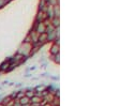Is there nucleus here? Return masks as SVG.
I'll return each mask as SVG.
<instances>
[{
	"label": "nucleus",
	"instance_id": "6ab92c4d",
	"mask_svg": "<svg viewBox=\"0 0 120 106\" xmlns=\"http://www.w3.org/2000/svg\"><path fill=\"white\" fill-rule=\"evenodd\" d=\"M43 106H52V105H50V103H46L45 105H43Z\"/></svg>",
	"mask_w": 120,
	"mask_h": 106
},
{
	"label": "nucleus",
	"instance_id": "1a4fd4ad",
	"mask_svg": "<svg viewBox=\"0 0 120 106\" xmlns=\"http://www.w3.org/2000/svg\"><path fill=\"white\" fill-rule=\"evenodd\" d=\"M18 102H19V104H20V106L22 105H25V104H29L30 103V99L29 98H27V96H22V98H20V99H18Z\"/></svg>",
	"mask_w": 120,
	"mask_h": 106
},
{
	"label": "nucleus",
	"instance_id": "f3484780",
	"mask_svg": "<svg viewBox=\"0 0 120 106\" xmlns=\"http://www.w3.org/2000/svg\"><path fill=\"white\" fill-rule=\"evenodd\" d=\"M24 43H29V44H32V41H31V38H30L29 35H27L25 39V41H24Z\"/></svg>",
	"mask_w": 120,
	"mask_h": 106
},
{
	"label": "nucleus",
	"instance_id": "423d86ee",
	"mask_svg": "<svg viewBox=\"0 0 120 106\" xmlns=\"http://www.w3.org/2000/svg\"><path fill=\"white\" fill-rule=\"evenodd\" d=\"M38 42H40L44 45L46 42H47V34L46 33H42V34H39V38H38Z\"/></svg>",
	"mask_w": 120,
	"mask_h": 106
},
{
	"label": "nucleus",
	"instance_id": "6e6552de",
	"mask_svg": "<svg viewBox=\"0 0 120 106\" xmlns=\"http://www.w3.org/2000/svg\"><path fill=\"white\" fill-rule=\"evenodd\" d=\"M10 64H11V61L10 60L4 61V62L1 63V66H0V71H4V72H7V70L9 69Z\"/></svg>",
	"mask_w": 120,
	"mask_h": 106
},
{
	"label": "nucleus",
	"instance_id": "4468645a",
	"mask_svg": "<svg viewBox=\"0 0 120 106\" xmlns=\"http://www.w3.org/2000/svg\"><path fill=\"white\" fill-rule=\"evenodd\" d=\"M35 95V92L34 91H27V92H26L25 93V96H27V98H29V99H31L32 98V96H34Z\"/></svg>",
	"mask_w": 120,
	"mask_h": 106
},
{
	"label": "nucleus",
	"instance_id": "dca6fc26",
	"mask_svg": "<svg viewBox=\"0 0 120 106\" xmlns=\"http://www.w3.org/2000/svg\"><path fill=\"white\" fill-rule=\"evenodd\" d=\"M52 59H54V61H55L56 63H59L60 62V55H59V54H57V55L52 56Z\"/></svg>",
	"mask_w": 120,
	"mask_h": 106
},
{
	"label": "nucleus",
	"instance_id": "f8f14e48",
	"mask_svg": "<svg viewBox=\"0 0 120 106\" xmlns=\"http://www.w3.org/2000/svg\"><path fill=\"white\" fill-rule=\"evenodd\" d=\"M55 29H56V28H54L52 25H49V26H47V27H46V29H45V33H46V34H49V33L54 32V31H55Z\"/></svg>",
	"mask_w": 120,
	"mask_h": 106
},
{
	"label": "nucleus",
	"instance_id": "a211bd4d",
	"mask_svg": "<svg viewBox=\"0 0 120 106\" xmlns=\"http://www.w3.org/2000/svg\"><path fill=\"white\" fill-rule=\"evenodd\" d=\"M43 24H44L46 27H47V26H49L50 25V19H49V18H46V19L43 22Z\"/></svg>",
	"mask_w": 120,
	"mask_h": 106
},
{
	"label": "nucleus",
	"instance_id": "2eb2a0df",
	"mask_svg": "<svg viewBox=\"0 0 120 106\" xmlns=\"http://www.w3.org/2000/svg\"><path fill=\"white\" fill-rule=\"evenodd\" d=\"M44 90H46V87L45 86H38L37 88H35V93H39V92H43Z\"/></svg>",
	"mask_w": 120,
	"mask_h": 106
},
{
	"label": "nucleus",
	"instance_id": "7ed1b4c3",
	"mask_svg": "<svg viewBox=\"0 0 120 106\" xmlns=\"http://www.w3.org/2000/svg\"><path fill=\"white\" fill-rule=\"evenodd\" d=\"M47 18V15L45 12H42V11H39L37 14V18H35V22L37 23H43L45 19Z\"/></svg>",
	"mask_w": 120,
	"mask_h": 106
},
{
	"label": "nucleus",
	"instance_id": "20e7f679",
	"mask_svg": "<svg viewBox=\"0 0 120 106\" xmlns=\"http://www.w3.org/2000/svg\"><path fill=\"white\" fill-rule=\"evenodd\" d=\"M59 48H60L59 47V44L54 43L52 45V47H50V49H49L50 55H52V56H55V55H57V54H59V51H60Z\"/></svg>",
	"mask_w": 120,
	"mask_h": 106
},
{
	"label": "nucleus",
	"instance_id": "9d476101",
	"mask_svg": "<svg viewBox=\"0 0 120 106\" xmlns=\"http://www.w3.org/2000/svg\"><path fill=\"white\" fill-rule=\"evenodd\" d=\"M46 7H47V3L45 2L44 0H41L40 5H39V11H42V12H45V11H46Z\"/></svg>",
	"mask_w": 120,
	"mask_h": 106
},
{
	"label": "nucleus",
	"instance_id": "f03ea898",
	"mask_svg": "<svg viewBox=\"0 0 120 106\" xmlns=\"http://www.w3.org/2000/svg\"><path fill=\"white\" fill-rule=\"evenodd\" d=\"M37 23V22H35ZM45 29H46V26L43 23H37L34 27V31L38 33V34H42V33H45Z\"/></svg>",
	"mask_w": 120,
	"mask_h": 106
},
{
	"label": "nucleus",
	"instance_id": "ddd939ff",
	"mask_svg": "<svg viewBox=\"0 0 120 106\" xmlns=\"http://www.w3.org/2000/svg\"><path fill=\"white\" fill-rule=\"evenodd\" d=\"M47 4L52 5V7H55V5H59V0H49L47 2Z\"/></svg>",
	"mask_w": 120,
	"mask_h": 106
},
{
	"label": "nucleus",
	"instance_id": "9b49d317",
	"mask_svg": "<svg viewBox=\"0 0 120 106\" xmlns=\"http://www.w3.org/2000/svg\"><path fill=\"white\" fill-rule=\"evenodd\" d=\"M52 12H54V17L59 18L60 16V11H59V5H55L52 8Z\"/></svg>",
	"mask_w": 120,
	"mask_h": 106
},
{
	"label": "nucleus",
	"instance_id": "0eeeda50",
	"mask_svg": "<svg viewBox=\"0 0 120 106\" xmlns=\"http://www.w3.org/2000/svg\"><path fill=\"white\" fill-rule=\"evenodd\" d=\"M50 25L52 26L54 28H59V25H60V19L57 17H54L50 19Z\"/></svg>",
	"mask_w": 120,
	"mask_h": 106
},
{
	"label": "nucleus",
	"instance_id": "aec40b11",
	"mask_svg": "<svg viewBox=\"0 0 120 106\" xmlns=\"http://www.w3.org/2000/svg\"><path fill=\"white\" fill-rule=\"evenodd\" d=\"M44 1H45V2H46V3H47L48 1H49V0H44Z\"/></svg>",
	"mask_w": 120,
	"mask_h": 106
},
{
	"label": "nucleus",
	"instance_id": "f257e3e1",
	"mask_svg": "<svg viewBox=\"0 0 120 106\" xmlns=\"http://www.w3.org/2000/svg\"><path fill=\"white\" fill-rule=\"evenodd\" d=\"M31 51H32V44H29V43H24L22 46L19 47V49H18V53L17 54H20V55H22L24 57H27V56H29L30 54H31Z\"/></svg>",
	"mask_w": 120,
	"mask_h": 106
},
{
	"label": "nucleus",
	"instance_id": "39448f33",
	"mask_svg": "<svg viewBox=\"0 0 120 106\" xmlns=\"http://www.w3.org/2000/svg\"><path fill=\"white\" fill-rule=\"evenodd\" d=\"M28 35H29L30 38H31V41H32V44H34V43H37V42H38V38H39V34H38V33L35 32L34 30H32V31H31V32H30Z\"/></svg>",
	"mask_w": 120,
	"mask_h": 106
}]
</instances>
